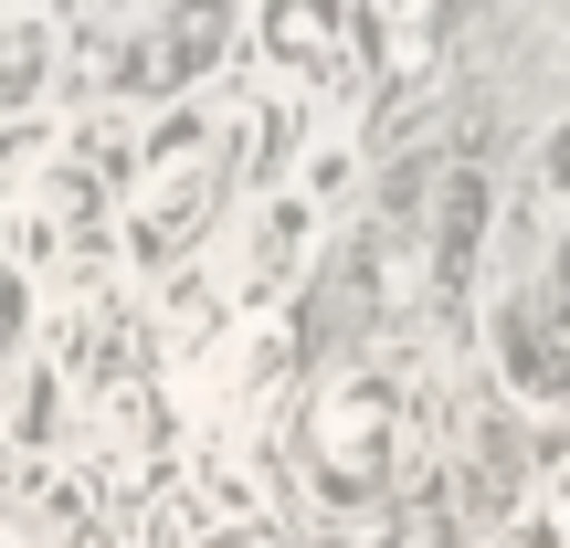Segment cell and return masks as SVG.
<instances>
[{
  "instance_id": "6da1fadb",
  "label": "cell",
  "mask_w": 570,
  "mask_h": 548,
  "mask_svg": "<svg viewBox=\"0 0 570 548\" xmlns=\"http://www.w3.org/2000/svg\"><path fill=\"white\" fill-rule=\"evenodd\" d=\"M0 253L21 275L75 285V296L117 253V180H96V159L53 117H21L0 138Z\"/></svg>"
},
{
  "instance_id": "7a4b0ae2",
  "label": "cell",
  "mask_w": 570,
  "mask_h": 548,
  "mask_svg": "<svg viewBox=\"0 0 570 548\" xmlns=\"http://www.w3.org/2000/svg\"><path fill=\"white\" fill-rule=\"evenodd\" d=\"M233 180H244V106H233V96L169 106V117L148 127L138 180L117 190V253L148 265V275H169L212 222H223Z\"/></svg>"
},
{
  "instance_id": "3957f363",
  "label": "cell",
  "mask_w": 570,
  "mask_h": 548,
  "mask_svg": "<svg viewBox=\"0 0 570 548\" xmlns=\"http://www.w3.org/2000/svg\"><path fill=\"white\" fill-rule=\"evenodd\" d=\"M296 465L317 507H381L412 465V380L402 369H338L296 422Z\"/></svg>"
},
{
  "instance_id": "277c9868",
  "label": "cell",
  "mask_w": 570,
  "mask_h": 548,
  "mask_svg": "<svg viewBox=\"0 0 570 548\" xmlns=\"http://www.w3.org/2000/svg\"><path fill=\"white\" fill-rule=\"evenodd\" d=\"M254 63L296 106H360L381 74V11L370 0H254Z\"/></svg>"
},
{
  "instance_id": "5b68a950",
  "label": "cell",
  "mask_w": 570,
  "mask_h": 548,
  "mask_svg": "<svg viewBox=\"0 0 570 548\" xmlns=\"http://www.w3.org/2000/svg\"><path fill=\"white\" fill-rule=\"evenodd\" d=\"M53 369H63V390H75L85 411L138 401V390H148V327H138V306L85 285V296L63 306V327H53Z\"/></svg>"
},
{
  "instance_id": "8992f818",
  "label": "cell",
  "mask_w": 570,
  "mask_h": 548,
  "mask_svg": "<svg viewBox=\"0 0 570 548\" xmlns=\"http://www.w3.org/2000/svg\"><path fill=\"white\" fill-rule=\"evenodd\" d=\"M317 222H327V211L306 201V190H285V180H275L265 201H254L244 243H233V285H223V296L244 306V317H265V306L285 296V285L306 275V253H317Z\"/></svg>"
},
{
  "instance_id": "52a82bcc",
  "label": "cell",
  "mask_w": 570,
  "mask_h": 548,
  "mask_svg": "<svg viewBox=\"0 0 570 548\" xmlns=\"http://www.w3.org/2000/svg\"><path fill=\"white\" fill-rule=\"evenodd\" d=\"M53 74H63V21L42 0H0V127L42 117L53 106Z\"/></svg>"
},
{
  "instance_id": "ba28073f",
  "label": "cell",
  "mask_w": 570,
  "mask_h": 548,
  "mask_svg": "<svg viewBox=\"0 0 570 548\" xmlns=\"http://www.w3.org/2000/svg\"><path fill=\"white\" fill-rule=\"evenodd\" d=\"M497 548H560V528H550V517H518V528L497 538Z\"/></svg>"
},
{
  "instance_id": "9c48e42d",
  "label": "cell",
  "mask_w": 570,
  "mask_h": 548,
  "mask_svg": "<svg viewBox=\"0 0 570 548\" xmlns=\"http://www.w3.org/2000/svg\"><path fill=\"white\" fill-rule=\"evenodd\" d=\"M21 486H32V475H21V454L0 444V517H11V496H21Z\"/></svg>"
},
{
  "instance_id": "30bf717a",
  "label": "cell",
  "mask_w": 570,
  "mask_h": 548,
  "mask_svg": "<svg viewBox=\"0 0 570 548\" xmlns=\"http://www.w3.org/2000/svg\"><path fill=\"white\" fill-rule=\"evenodd\" d=\"M202 548H275V538H202Z\"/></svg>"
}]
</instances>
